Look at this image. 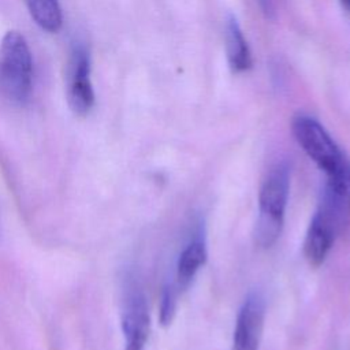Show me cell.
Segmentation results:
<instances>
[{
	"instance_id": "8fae6325",
	"label": "cell",
	"mask_w": 350,
	"mask_h": 350,
	"mask_svg": "<svg viewBox=\"0 0 350 350\" xmlns=\"http://www.w3.org/2000/svg\"><path fill=\"white\" fill-rule=\"evenodd\" d=\"M176 310V291L175 286L172 283H165L161 291L160 298V310H159V320L163 327H168L174 317Z\"/></svg>"
},
{
	"instance_id": "ba28073f",
	"label": "cell",
	"mask_w": 350,
	"mask_h": 350,
	"mask_svg": "<svg viewBox=\"0 0 350 350\" xmlns=\"http://www.w3.org/2000/svg\"><path fill=\"white\" fill-rule=\"evenodd\" d=\"M208 252L204 232L198 230L191 241L183 247L176 264V280L180 288L189 286L198 269L206 262Z\"/></svg>"
},
{
	"instance_id": "30bf717a",
	"label": "cell",
	"mask_w": 350,
	"mask_h": 350,
	"mask_svg": "<svg viewBox=\"0 0 350 350\" xmlns=\"http://www.w3.org/2000/svg\"><path fill=\"white\" fill-rule=\"evenodd\" d=\"M34 22L45 31L56 33L63 23L62 8L57 0H25Z\"/></svg>"
},
{
	"instance_id": "8992f818",
	"label": "cell",
	"mask_w": 350,
	"mask_h": 350,
	"mask_svg": "<svg viewBox=\"0 0 350 350\" xmlns=\"http://www.w3.org/2000/svg\"><path fill=\"white\" fill-rule=\"evenodd\" d=\"M67 101L71 111L78 116L88 115L94 105V92L90 81V55L82 42L75 44L71 51Z\"/></svg>"
},
{
	"instance_id": "7c38bea8",
	"label": "cell",
	"mask_w": 350,
	"mask_h": 350,
	"mask_svg": "<svg viewBox=\"0 0 350 350\" xmlns=\"http://www.w3.org/2000/svg\"><path fill=\"white\" fill-rule=\"evenodd\" d=\"M342 4L346 7V10L350 12V0H342Z\"/></svg>"
},
{
	"instance_id": "52a82bcc",
	"label": "cell",
	"mask_w": 350,
	"mask_h": 350,
	"mask_svg": "<svg viewBox=\"0 0 350 350\" xmlns=\"http://www.w3.org/2000/svg\"><path fill=\"white\" fill-rule=\"evenodd\" d=\"M265 321V299L252 291L245 298L235 321L231 350H258Z\"/></svg>"
},
{
	"instance_id": "5b68a950",
	"label": "cell",
	"mask_w": 350,
	"mask_h": 350,
	"mask_svg": "<svg viewBox=\"0 0 350 350\" xmlns=\"http://www.w3.org/2000/svg\"><path fill=\"white\" fill-rule=\"evenodd\" d=\"M350 220L340 209L321 198L310 220L304 242V256L310 267L317 268L325 261L338 232Z\"/></svg>"
},
{
	"instance_id": "7a4b0ae2",
	"label": "cell",
	"mask_w": 350,
	"mask_h": 350,
	"mask_svg": "<svg viewBox=\"0 0 350 350\" xmlns=\"http://www.w3.org/2000/svg\"><path fill=\"white\" fill-rule=\"evenodd\" d=\"M33 88V59L26 38L16 30L0 42V92L14 104L23 105Z\"/></svg>"
},
{
	"instance_id": "9c48e42d",
	"label": "cell",
	"mask_w": 350,
	"mask_h": 350,
	"mask_svg": "<svg viewBox=\"0 0 350 350\" xmlns=\"http://www.w3.org/2000/svg\"><path fill=\"white\" fill-rule=\"evenodd\" d=\"M224 41L227 59L231 68L237 72L246 71L252 67V55L243 33L234 16H230L224 27Z\"/></svg>"
},
{
	"instance_id": "6da1fadb",
	"label": "cell",
	"mask_w": 350,
	"mask_h": 350,
	"mask_svg": "<svg viewBox=\"0 0 350 350\" xmlns=\"http://www.w3.org/2000/svg\"><path fill=\"white\" fill-rule=\"evenodd\" d=\"M290 193V168L280 161L275 164L264 179L258 194V220L256 242L261 247L272 246L282 232Z\"/></svg>"
},
{
	"instance_id": "277c9868",
	"label": "cell",
	"mask_w": 350,
	"mask_h": 350,
	"mask_svg": "<svg viewBox=\"0 0 350 350\" xmlns=\"http://www.w3.org/2000/svg\"><path fill=\"white\" fill-rule=\"evenodd\" d=\"M291 129L298 145L325 176L332 175L350 161L316 119L308 115H298L294 118Z\"/></svg>"
},
{
	"instance_id": "3957f363",
	"label": "cell",
	"mask_w": 350,
	"mask_h": 350,
	"mask_svg": "<svg viewBox=\"0 0 350 350\" xmlns=\"http://www.w3.org/2000/svg\"><path fill=\"white\" fill-rule=\"evenodd\" d=\"M120 327L124 350H145L150 316L148 299L137 272L126 268L120 276Z\"/></svg>"
}]
</instances>
